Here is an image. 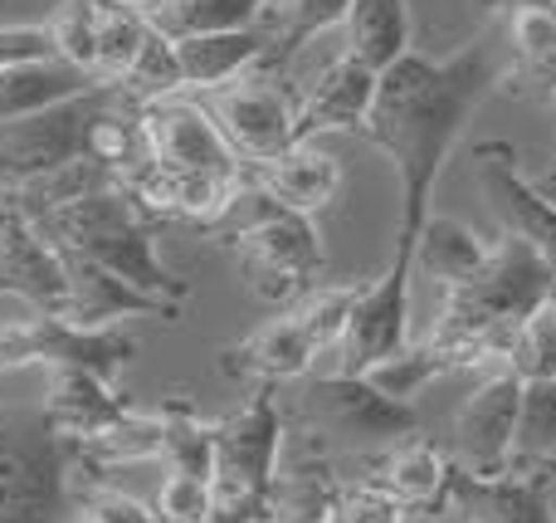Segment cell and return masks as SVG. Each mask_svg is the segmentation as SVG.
Instances as JSON below:
<instances>
[{"label": "cell", "mask_w": 556, "mask_h": 523, "mask_svg": "<svg viewBox=\"0 0 556 523\" xmlns=\"http://www.w3.org/2000/svg\"><path fill=\"white\" fill-rule=\"evenodd\" d=\"M346 5H352V0H274L269 20H264V29H269V54H264L260 74L283 78V69L293 64L298 49L342 25Z\"/></svg>", "instance_id": "f1b7e54d"}, {"label": "cell", "mask_w": 556, "mask_h": 523, "mask_svg": "<svg viewBox=\"0 0 556 523\" xmlns=\"http://www.w3.org/2000/svg\"><path fill=\"white\" fill-rule=\"evenodd\" d=\"M503 78H508V39H503V29H483L459 54L444 59L410 49L401 64H391L376 78V103L362 137H371L395 162V176H401V235H395V245L415 250L425 221L434 215L430 201L444 176V162L454 157L473 113Z\"/></svg>", "instance_id": "6da1fadb"}, {"label": "cell", "mask_w": 556, "mask_h": 523, "mask_svg": "<svg viewBox=\"0 0 556 523\" xmlns=\"http://www.w3.org/2000/svg\"><path fill=\"white\" fill-rule=\"evenodd\" d=\"M137 358V338L123 328H74L54 313H35L0 323V372L10 368H78L103 382H117V372Z\"/></svg>", "instance_id": "9c48e42d"}, {"label": "cell", "mask_w": 556, "mask_h": 523, "mask_svg": "<svg viewBox=\"0 0 556 523\" xmlns=\"http://www.w3.org/2000/svg\"><path fill=\"white\" fill-rule=\"evenodd\" d=\"M542 191H547V186H542ZM547 196H552V201H556V191H547Z\"/></svg>", "instance_id": "60d3db41"}, {"label": "cell", "mask_w": 556, "mask_h": 523, "mask_svg": "<svg viewBox=\"0 0 556 523\" xmlns=\"http://www.w3.org/2000/svg\"><path fill=\"white\" fill-rule=\"evenodd\" d=\"M29 215L45 225L49 240L64 254L93 260L98 270L117 274L127 289L162 303V309L172 313V323L181 319L186 299H191V284L162 264L152 215L132 201V191H127L117 176H93L84 191L64 196V201H54V206H39V211H29Z\"/></svg>", "instance_id": "7a4b0ae2"}, {"label": "cell", "mask_w": 556, "mask_h": 523, "mask_svg": "<svg viewBox=\"0 0 556 523\" xmlns=\"http://www.w3.org/2000/svg\"><path fill=\"white\" fill-rule=\"evenodd\" d=\"M152 514H156V523H211L215 519V485L211 480L166 470L162 489H156Z\"/></svg>", "instance_id": "e575fe53"}, {"label": "cell", "mask_w": 556, "mask_h": 523, "mask_svg": "<svg viewBox=\"0 0 556 523\" xmlns=\"http://www.w3.org/2000/svg\"><path fill=\"white\" fill-rule=\"evenodd\" d=\"M25 59H59L49 25H0V69L25 64Z\"/></svg>", "instance_id": "8d00e7d4"}, {"label": "cell", "mask_w": 556, "mask_h": 523, "mask_svg": "<svg viewBox=\"0 0 556 523\" xmlns=\"http://www.w3.org/2000/svg\"><path fill=\"white\" fill-rule=\"evenodd\" d=\"M303 416L313 421L327 436H346V440H366V446H401L420 431V411L401 407V401L381 397L366 377H313L303 387Z\"/></svg>", "instance_id": "4fadbf2b"}, {"label": "cell", "mask_w": 556, "mask_h": 523, "mask_svg": "<svg viewBox=\"0 0 556 523\" xmlns=\"http://www.w3.org/2000/svg\"><path fill=\"white\" fill-rule=\"evenodd\" d=\"M127 411H132V407H123V401H117L113 382L93 377V372H78V368H54V372H49L45 416H49V426H54L74 450L93 446V440L103 436V431H113Z\"/></svg>", "instance_id": "ac0fdd59"}, {"label": "cell", "mask_w": 556, "mask_h": 523, "mask_svg": "<svg viewBox=\"0 0 556 523\" xmlns=\"http://www.w3.org/2000/svg\"><path fill=\"white\" fill-rule=\"evenodd\" d=\"M522 382L508 368L493 372L454 416V460L469 475H503L513 465V436H518Z\"/></svg>", "instance_id": "9a60e30c"}, {"label": "cell", "mask_w": 556, "mask_h": 523, "mask_svg": "<svg viewBox=\"0 0 556 523\" xmlns=\"http://www.w3.org/2000/svg\"><path fill=\"white\" fill-rule=\"evenodd\" d=\"M483 260H489V245H483L469 225L450 221V215H430L420 240H415V270H420L425 279L444 284V289L469 284L473 274L483 270Z\"/></svg>", "instance_id": "83f0119b"}, {"label": "cell", "mask_w": 556, "mask_h": 523, "mask_svg": "<svg viewBox=\"0 0 556 523\" xmlns=\"http://www.w3.org/2000/svg\"><path fill=\"white\" fill-rule=\"evenodd\" d=\"M137 123H142V147H147V162L137 172H156L172 176V182H230V186L250 182V166L240 162V152L225 142L215 117L195 98L176 94L162 98V103H147L137 108Z\"/></svg>", "instance_id": "ba28073f"}, {"label": "cell", "mask_w": 556, "mask_h": 523, "mask_svg": "<svg viewBox=\"0 0 556 523\" xmlns=\"http://www.w3.org/2000/svg\"><path fill=\"white\" fill-rule=\"evenodd\" d=\"M547 313H552V319H556V289H552V299H547Z\"/></svg>", "instance_id": "f35d334b"}, {"label": "cell", "mask_w": 556, "mask_h": 523, "mask_svg": "<svg viewBox=\"0 0 556 523\" xmlns=\"http://www.w3.org/2000/svg\"><path fill=\"white\" fill-rule=\"evenodd\" d=\"M250 182L260 186L264 196H274L283 211L317 215L337 196V186H342V166H337V157L323 152L317 142H303V147H288V152L274 157V162L250 166Z\"/></svg>", "instance_id": "7402d4cb"}, {"label": "cell", "mask_w": 556, "mask_h": 523, "mask_svg": "<svg viewBox=\"0 0 556 523\" xmlns=\"http://www.w3.org/2000/svg\"><path fill=\"white\" fill-rule=\"evenodd\" d=\"M410 274H415V250L395 245L391 270L381 279L362 284V294L352 303V319H346V333L337 343V358H342L346 377H362L376 362L410 348Z\"/></svg>", "instance_id": "30bf717a"}, {"label": "cell", "mask_w": 556, "mask_h": 523, "mask_svg": "<svg viewBox=\"0 0 556 523\" xmlns=\"http://www.w3.org/2000/svg\"><path fill=\"white\" fill-rule=\"evenodd\" d=\"M283 411L274 387H260L235 416L215 421V509L274 523Z\"/></svg>", "instance_id": "8992f818"}, {"label": "cell", "mask_w": 556, "mask_h": 523, "mask_svg": "<svg viewBox=\"0 0 556 523\" xmlns=\"http://www.w3.org/2000/svg\"><path fill=\"white\" fill-rule=\"evenodd\" d=\"M552 299V264L518 235H503L489 245V260L469 284L450 289L444 313L434 323L430 343L454 358V368H469L479 358L508 352L513 333Z\"/></svg>", "instance_id": "3957f363"}, {"label": "cell", "mask_w": 556, "mask_h": 523, "mask_svg": "<svg viewBox=\"0 0 556 523\" xmlns=\"http://www.w3.org/2000/svg\"><path fill=\"white\" fill-rule=\"evenodd\" d=\"M54 35V54L74 69H93V25H98V0H64L54 15L45 20Z\"/></svg>", "instance_id": "836d02e7"}, {"label": "cell", "mask_w": 556, "mask_h": 523, "mask_svg": "<svg viewBox=\"0 0 556 523\" xmlns=\"http://www.w3.org/2000/svg\"><path fill=\"white\" fill-rule=\"evenodd\" d=\"M405 519L410 514H405L386 489H376L371 480L332 489V495H327V509H323V523H405Z\"/></svg>", "instance_id": "d590c367"}, {"label": "cell", "mask_w": 556, "mask_h": 523, "mask_svg": "<svg viewBox=\"0 0 556 523\" xmlns=\"http://www.w3.org/2000/svg\"><path fill=\"white\" fill-rule=\"evenodd\" d=\"M323 343H317V333L307 328V319L298 309L278 313L269 319L264 328H254L244 343H235V348L220 352V368L230 372V377H254V382H293V377H307V368H313L317 358H323Z\"/></svg>", "instance_id": "e0dca14e"}, {"label": "cell", "mask_w": 556, "mask_h": 523, "mask_svg": "<svg viewBox=\"0 0 556 523\" xmlns=\"http://www.w3.org/2000/svg\"><path fill=\"white\" fill-rule=\"evenodd\" d=\"M371 485L386 489L405 514H410V509H434L444 499V489H450V460H444L430 440L410 436V440L386 450V460L376 465Z\"/></svg>", "instance_id": "484cf974"}, {"label": "cell", "mask_w": 556, "mask_h": 523, "mask_svg": "<svg viewBox=\"0 0 556 523\" xmlns=\"http://www.w3.org/2000/svg\"><path fill=\"white\" fill-rule=\"evenodd\" d=\"M176 64H181L186 94H215V88L235 84V78L254 74L269 54V29H235V35H191L172 39Z\"/></svg>", "instance_id": "44dd1931"}, {"label": "cell", "mask_w": 556, "mask_h": 523, "mask_svg": "<svg viewBox=\"0 0 556 523\" xmlns=\"http://www.w3.org/2000/svg\"><path fill=\"white\" fill-rule=\"evenodd\" d=\"M205 113L215 117V127H220L225 142L240 152L244 166H264L293 147L298 98L283 88V78L260 74V69L225 88H215V94L205 98Z\"/></svg>", "instance_id": "8fae6325"}, {"label": "cell", "mask_w": 556, "mask_h": 523, "mask_svg": "<svg viewBox=\"0 0 556 523\" xmlns=\"http://www.w3.org/2000/svg\"><path fill=\"white\" fill-rule=\"evenodd\" d=\"M552 289H556V264H552Z\"/></svg>", "instance_id": "ab89813d"}, {"label": "cell", "mask_w": 556, "mask_h": 523, "mask_svg": "<svg viewBox=\"0 0 556 523\" xmlns=\"http://www.w3.org/2000/svg\"><path fill=\"white\" fill-rule=\"evenodd\" d=\"M444 495L469 514V523H556L547 505V485L538 475H469V470L450 465V489Z\"/></svg>", "instance_id": "d6986e66"}, {"label": "cell", "mask_w": 556, "mask_h": 523, "mask_svg": "<svg viewBox=\"0 0 556 523\" xmlns=\"http://www.w3.org/2000/svg\"><path fill=\"white\" fill-rule=\"evenodd\" d=\"M498 29L508 39V78L556 98V0H503Z\"/></svg>", "instance_id": "ffe728a7"}, {"label": "cell", "mask_w": 556, "mask_h": 523, "mask_svg": "<svg viewBox=\"0 0 556 523\" xmlns=\"http://www.w3.org/2000/svg\"><path fill=\"white\" fill-rule=\"evenodd\" d=\"M556 456V382H522L513 465H547Z\"/></svg>", "instance_id": "1f68e13d"}, {"label": "cell", "mask_w": 556, "mask_h": 523, "mask_svg": "<svg viewBox=\"0 0 556 523\" xmlns=\"http://www.w3.org/2000/svg\"><path fill=\"white\" fill-rule=\"evenodd\" d=\"M74 470L78 450L45 407H0V523H74Z\"/></svg>", "instance_id": "5b68a950"}, {"label": "cell", "mask_w": 556, "mask_h": 523, "mask_svg": "<svg viewBox=\"0 0 556 523\" xmlns=\"http://www.w3.org/2000/svg\"><path fill=\"white\" fill-rule=\"evenodd\" d=\"M473 162H479L483 196H489L493 215L508 225V235L528 240L542 260L556 264V201L532 176H522L518 152L508 142H479L473 147Z\"/></svg>", "instance_id": "5bb4252c"}, {"label": "cell", "mask_w": 556, "mask_h": 523, "mask_svg": "<svg viewBox=\"0 0 556 523\" xmlns=\"http://www.w3.org/2000/svg\"><path fill=\"white\" fill-rule=\"evenodd\" d=\"M342 35H346V49L356 64H366L371 74H386L391 64H401L410 54V39H415V25H410V5L405 0H352L346 5V20H342Z\"/></svg>", "instance_id": "d4e9b609"}, {"label": "cell", "mask_w": 556, "mask_h": 523, "mask_svg": "<svg viewBox=\"0 0 556 523\" xmlns=\"http://www.w3.org/2000/svg\"><path fill=\"white\" fill-rule=\"evenodd\" d=\"M274 0H156L147 10L166 39L191 35H235V29H260L269 20Z\"/></svg>", "instance_id": "4316f807"}, {"label": "cell", "mask_w": 556, "mask_h": 523, "mask_svg": "<svg viewBox=\"0 0 556 523\" xmlns=\"http://www.w3.org/2000/svg\"><path fill=\"white\" fill-rule=\"evenodd\" d=\"M552 103H556V98H552Z\"/></svg>", "instance_id": "7bdbcfd3"}, {"label": "cell", "mask_w": 556, "mask_h": 523, "mask_svg": "<svg viewBox=\"0 0 556 523\" xmlns=\"http://www.w3.org/2000/svg\"><path fill=\"white\" fill-rule=\"evenodd\" d=\"M108 103L113 88H93L39 117L0 127V196H25L74 166H93V127Z\"/></svg>", "instance_id": "52a82bcc"}, {"label": "cell", "mask_w": 556, "mask_h": 523, "mask_svg": "<svg viewBox=\"0 0 556 523\" xmlns=\"http://www.w3.org/2000/svg\"><path fill=\"white\" fill-rule=\"evenodd\" d=\"M152 39V20L147 10L117 5V0H98V25H93V84L98 88H117L132 74L137 54Z\"/></svg>", "instance_id": "f546056e"}, {"label": "cell", "mask_w": 556, "mask_h": 523, "mask_svg": "<svg viewBox=\"0 0 556 523\" xmlns=\"http://www.w3.org/2000/svg\"><path fill=\"white\" fill-rule=\"evenodd\" d=\"M454 368V358L444 348H434L430 338L425 343H410V348H401L395 358H386V362H376L371 372H362L366 382H371L381 397H391V401H401V407H415V397H420L425 387H430L434 377H444V372Z\"/></svg>", "instance_id": "4dcf8cb0"}, {"label": "cell", "mask_w": 556, "mask_h": 523, "mask_svg": "<svg viewBox=\"0 0 556 523\" xmlns=\"http://www.w3.org/2000/svg\"><path fill=\"white\" fill-rule=\"evenodd\" d=\"M0 294L35 313H54V319H64L68 309L64 250L15 196H0Z\"/></svg>", "instance_id": "7c38bea8"}, {"label": "cell", "mask_w": 556, "mask_h": 523, "mask_svg": "<svg viewBox=\"0 0 556 523\" xmlns=\"http://www.w3.org/2000/svg\"><path fill=\"white\" fill-rule=\"evenodd\" d=\"M93 74L64 64V59H25V64L0 69V127L39 117L68 98L93 94Z\"/></svg>", "instance_id": "603a6c76"}, {"label": "cell", "mask_w": 556, "mask_h": 523, "mask_svg": "<svg viewBox=\"0 0 556 523\" xmlns=\"http://www.w3.org/2000/svg\"><path fill=\"white\" fill-rule=\"evenodd\" d=\"M376 78L366 64H356L352 54H337L323 74L307 84V94L298 98L293 113V147L313 142L323 133H362L376 103Z\"/></svg>", "instance_id": "2e32d148"}, {"label": "cell", "mask_w": 556, "mask_h": 523, "mask_svg": "<svg viewBox=\"0 0 556 523\" xmlns=\"http://www.w3.org/2000/svg\"><path fill=\"white\" fill-rule=\"evenodd\" d=\"M405 523H410V519H405Z\"/></svg>", "instance_id": "b9f144b4"}, {"label": "cell", "mask_w": 556, "mask_h": 523, "mask_svg": "<svg viewBox=\"0 0 556 523\" xmlns=\"http://www.w3.org/2000/svg\"><path fill=\"white\" fill-rule=\"evenodd\" d=\"M64 264H68V309H64V323H74V328H117V323L132 319V313H156V319H172L162 303H152L147 294L127 289L117 274L98 270L93 260L64 254Z\"/></svg>", "instance_id": "cb8c5ba5"}, {"label": "cell", "mask_w": 556, "mask_h": 523, "mask_svg": "<svg viewBox=\"0 0 556 523\" xmlns=\"http://www.w3.org/2000/svg\"><path fill=\"white\" fill-rule=\"evenodd\" d=\"M503 358L518 382H556V319L547 313V303L513 333Z\"/></svg>", "instance_id": "d6a6232c"}, {"label": "cell", "mask_w": 556, "mask_h": 523, "mask_svg": "<svg viewBox=\"0 0 556 523\" xmlns=\"http://www.w3.org/2000/svg\"><path fill=\"white\" fill-rule=\"evenodd\" d=\"M215 235H220V245H230V250L240 254L244 284H250L264 303H293L327 260L313 215L283 211V206H278L274 196H264L254 182L235 196V206L220 215Z\"/></svg>", "instance_id": "277c9868"}, {"label": "cell", "mask_w": 556, "mask_h": 523, "mask_svg": "<svg viewBox=\"0 0 556 523\" xmlns=\"http://www.w3.org/2000/svg\"><path fill=\"white\" fill-rule=\"evenodd\" d=\"M117 5H132V10H152L156 0H117Z\"/></svg>", "instance_id": "74e56055"}]
</instances>
